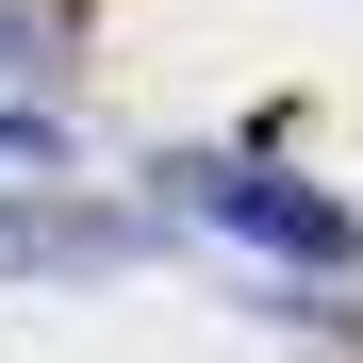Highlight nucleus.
Returning a JSON list of instances; mask_svg holds the SVG:
<instances>
[{"label": "nucleus", "mask_w": 363, "mask_h": 363, "mask_svg": "<svg viewBox=\"0 0 363 363\" xmlns=\"http://www.w3.org/2000/svg\"><path fill=\"white\" fill-rule=\"evenodd\" d=\"M83 67V0H0V83H67Z\"/></svg>", "instance_id": "obj_3"}, {"label": "nucleus", "mask_w": 363, "mask_h": 363, "mask_svg": "<svg viewBox=\"0 0 363 363\" xmlns=\"http://www.w3.org/2000/svg\"><path fill=\"white\" fill-rule=\"evenodd\" d=\"M165 199L199 215V231H231V248L297 264V281H347V264H363V215H347V199H314V182L264 165V149H165Z\"/></svg>", "instance_id": "obj_1"}, {"label": "nucleus", "mask_w": 363, "mask_h": 363, "mask_svg": "<svg viewBox=\"0 0 363 363\" xmlns=\"http://www.w3.org/2000/svg\"><path fill=\"white\" fill-rule=\"evenodd\" d=\"M0 149H17V165H50V149H67V133H50V116H0Z\"/></svg>", "instance_id": "obj_4"}, {"label": "nucleus", "mask_w": 363, "mask_h": 363, "mask_svg": "<svg viewBox=\"0 0 363 363\" xmlns=\"http://www.w3.org/2000/svg\"><path fill=\"white\" fill-rule=\"evenodd\" d=\"M133 215H83V199H0V264H116Z\"/></svg>", "instance_id": "obj_2"}]
</instances>
